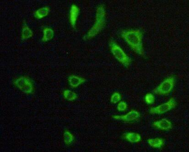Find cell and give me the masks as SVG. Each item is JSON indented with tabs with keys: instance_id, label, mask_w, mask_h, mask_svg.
<instances>
[{
	"instance_id": "obj_4",
	"label": "cell",
	"mask_w": 189,
	"mask_h": 152,
	"mask_svg": "<svg viewBox=\"0 0 189 152\" xmlns=\"http://www.w3.org/2000/svg\"><path fill=\"white\" fill-rule=\"evenodd\" d=\"M111 51L114 57L123 64L128 66L130 60L121 48L116 44L113 43L111 44Z\"/></svg>"
},
{
	"instance_id": "obj_15",
	"label": "cell",
	"mask_w": 189,
	"mask_h": 152,
	"mask_svg": "<svg viewBox=\"0 0 189 152\" xmlns=\"http://www.w3.org/2000/svg\"><path fill=\"white\" fill-rule=\"evenodd\" d=\"M64 95H65V97L69 100H74L77 97L76 95L74 93L71 92V91H65Z\"/></svg>"
},
{
	"instance_id": "obj_9",
	"label": "cell",
	"mask_w": 189,
	"mask_h": 152,
	"mask_svg": "<svg viewBox=\"0 0 189 152\" xmlns=\"http://www.w3.org/2000/svg\"><path fill=\"white\" fill-rule=\"evenodd\" d=\"M148 144L154 147H160L164 144V140L159 138L150 139L148 140Z\"/></svg>"
},
{
	"instance_id": "obj_17",
	"label": "cell",
	"mask_w": 189,
	"mask_h": 152,
	"mask_svg": "<svg viewBox=\"0 0 189 152\" xmlns=\"http://www.w3.org/2000/svg\"><path fill=\"white\" fill-rule=\"evenodd\" d=\"M146 102L148 104H152L154 102V97L151 94H148L146 96Z\"/></svg>"
},
{
	"instance_id": "obj_3",
	"label": "cell",
	"mask_w": 189,
	"mask_h": 152,
	"mask_svg": "<svg viewBox=\"0 0 189 152\" xmlns=\"http://www.w3.org/2000/svg\"><path fill=\"white\" fill-rule=\"evenodd\" d=\"M174 83L173 78H169L162 82L157 88L155 89L154 92L159 95H165L169 93L172 89Z\"/></svg>"
},
{
	"instance_id": "obj_11",
	"label": "cell",
	"mask_w": 189,
	"mask_h": 152,
	"mask_svg": "<svg viewBox=\"0 0 189 152\" xmlns=\"http://www.w3.org/2000/svg\"><path fill=\"white\" fill-rule=\"evenodd\" d=\"M78 14V8L75 5H73L71 8L70 16L71 21L73 25L75 24Z\"/></svg>"
},
{
	"instance_id": "obj_13",
	"label": "cell",
	"mask_w": 189,
	"mask_h": 152,
	"mask_svg": "<svg viewBox=\"0 0 189 152\" xmlns=\"http://www.w3.org/2000/svg\"><path fill=\"white\" fill-rule=\"evenodd\" d=\"M49 12V9L48 8H43L38 10L36 12V15L38 18H42L46 16Z\"/></svg>"
},
{
	"instance_id": "obj_7",
	"label": "cell",
	"mask_w": 189,
	"mask_h": 152,
	"mask_svg": "<svg viewBox=\"0 0 189 152\" xmlns=\"http://www.w3.org/2000/svg\"><path fill=\"white\" fill-rule=\"evenodd\" d=\"M140 114L138 112L132 110L125 116H115L114 117L117 119H121L125 121H131L139 118Z\"/></svg>"
},
{
	"instance_id": "obj_12",
	"label": "cell",
	"mask_w": 189,
	"mask_h": 152,
	"mask_svg": "<svg viewBox=\"0 0 189 152\" xmlns=\"http://www.w3.org/2000/svg\"><path fill=\"white\" fill-rule=\"evenodd\" d=\"M43 40L47 41L51 40L53 36V31L50 28H46L44 31Z\"/></svg>"
},
{
	"instance_id": "obj_1",
	"label": "cell",
	"mask_w": 189,
	"mask_h": 152,
	"mask_svg": "<svg viewBox=\"0 0 189 152\" xmlns=\"http://www.w3.org/2000/svg\"><path fill=\"white\" fill-rule=\"evenodd\" d=\"M124 39L132 49L140 54H142L141 35L139 31H131L123 34Z\"/></svg>"
},
{
	"instance_id": "obj_6",
	"label": "cell",
	"mask_w": 189,
	"mask_h": 152,
	"mask_svg": "<svg viewBox=\"0 0 189 152\" xmlns=\"http://www.w3.org/2000/svg\"><path fill=\"white\" fill-rule=\"evenodd\" d=\"M18 86L25 92H29L32 90V85L28 79L21 78L17 81Z\"/></svg>"
},
{
	"instance_id": "obj_16",
	"label": "cell",
	"mask_w": 189,
	"mask_h": 152,
	"mask_svg": "<svg viewBox=\"0 0 189 152\" xmlns=\"http://www.w3.org/2000/svg\"><path fill=\"white\" fill-rule=\"evenodd\" d=\"M32 35V33L28 27H26L23 32V37L25 38H28Z\"/></svg>"
},
{
	"instance_id": "obj_5",
	"label": "cell",
	"mask_w": 189,
	"mask_h": 152,
	"mask_svg": "<svg viewBox=\"0 0 189 152\" xmlns=\"http://www.w3.org/2000/svg\"><path fill=\"white\" fill-rule=\"evenodd\" d=\"M175 105L176 103L175 100L174 98H171L169 100V102L165 103L157 107L151 108L150 112L153 114H163L171 110V109L175 107Z\"/></svg>"
},
{
	"instance_id": "obj_14",
	"label": "cell",
	"mask_w": 189,
	"mask_h": 152,
	"mask_svg": "<svg viewBox=\"0 0 189 152\" xmlns=\"http://www.w3.org/2000/svg\"><path fill=\"white\" fill-rule=\"evenodd\" d=\"M69 81L70 82L71 85L72 86L76 87L78 86L81 82V79L77 77L73 76L71 77L70 78Z\"/></svg>"
},
{
	"instance_id": "obj_8",
	"label": "cell",
	"mask_w": 189,
	"mask_h": 152,
	"mask_svg": "<svg viewBox=\"0 0 189 152\" xmlns=\"http://www.w3.org/2000/svg\"><path fill=\"white\" fill-rule=\"evenodd\" d=\"M154 125L158 128L162 130L169 129L172 128L171 123L166 119H163L159 121H156L154 123Z\"/></svg>"
},
{
	"instance_id": "obj_18",
	"label": "cell",
	"mask_w": 189,
	"mask_h": 152,
	"mask_svg": "<svg viewBox=\"0 0 189 152\" xmlns=\"http://www.w3.org/2000/svg\"><path fill=\"white\" fill-rule=\"evenodd\" d=\"M120 99H121V97L119 94L118 93H115L112 96L111 101L113 103H116L117 102L120 101Z\"/></svg>"
},
{
	"instance_id": "obj_19",
	"label": "cell",
	"mask_w": 189,
	"mask_h": 152,
	"mask_svg": "<svg viewBox=\"0 0 189 152\" xmlns=\"http://www.w3.org/2000/svg\"><path fill=\"white\" fill-rule=\"evenodd\" d=\"M127 105L124 102H121L119 104L118 106V109L119 111H124L127 108Z\"/></svg>"
},
{
	"instance_id": "obj_10",
	"label": "cell",
	"mask_w": 189,
	"mask_h": 152,
	"mask_svg": "<svg viewBox=\"0 0 189 152\" xmlns=\"http://www.w3.org/2000/svg\"><path fill=\"white\" fill-rule=\"evenodd\" d=\"M125 138L131 143H136L140 140L141 137L138 134L130 133L126 135Z\"/></svg>"
},
{
	"instance_id": "obj_2",
	"label": "cell",
	"mask_w": 189,
	"mask_h": 152,
	"mask_svg": "<svg viewBox=\"0 0 189 152\" xmlns=\"http://www.w3.org/2000/svg\"><path fill=\"white\" fill-rule=\"evenodd\" d=\"M104 8L103 7H100L98 9L95 24L93 28L89 31V36H94L102 28V26L104 24Z\"/></svg>"
},
{
	"instance_id": "obj_20",
	"label": "cell",
	"mask_w": 189,
	"mask_h": 152,
	"mask_svg": "<svg viewBox=\"0 0 189 152\" xmlns=\"http://www.w3.org/2000/svg\"><path fill=\"white\" fill-rule=\"evenodd\" d=\"M65 136L66 141H68V142H70L73 139H72V138H73L72 136L69 133H66L65 134Z\"/></svg>"
}]
</instances>
